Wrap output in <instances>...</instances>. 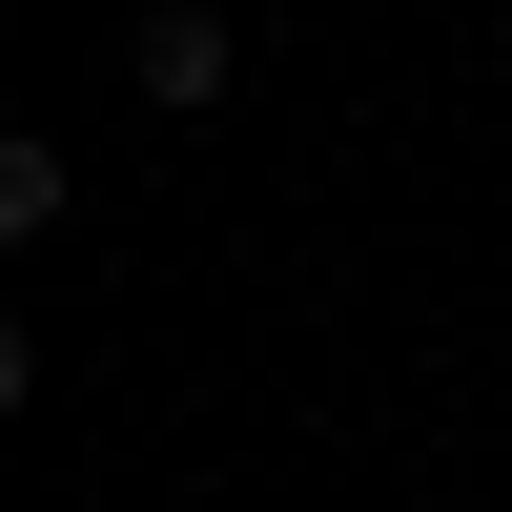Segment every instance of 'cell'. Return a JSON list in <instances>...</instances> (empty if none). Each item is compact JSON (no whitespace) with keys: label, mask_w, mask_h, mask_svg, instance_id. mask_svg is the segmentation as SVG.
<instances>
[{"label":"cell","mask_w":512,"mask_h":512,"mask_svg":"<svg viewBox=\"0 0 512 512\" xmlns=\"http://www.w3.org/2000/svg\"><path fill=\"white\" fill-rule=\"evenodd\" d=\"M226 82H246L226 0H144V21H123V103L144 123H226Z\"/></svg>","instance_id":"cell-1"},{"label":"cell","mask_w":512,"mask_h":512,"mask_svg":"<svg viewBox=\"0 0 512 512\" xmlns=\"http://www.w3.org/2000/svg\"><path fill=\"white\" fill-rule=\"evenodd\" d=\"M21 390H41V349H21V308H0V410H21Z\"/></svg>","instance_id":"cell-3"},{"label":"cell","mask_w":512,"mask_h":512,"mask_svg":"<svg viewBox=\"0 0 512 512\" xmlns=\"http://www.w3.org/2000/svg\"><path fill=\"white\" fill-rule=\"evenodd\" d=\"M62 226V144H41V123H0V246H41Z\"/></svg>","instance_id":"cell-2"}]
</instances>
